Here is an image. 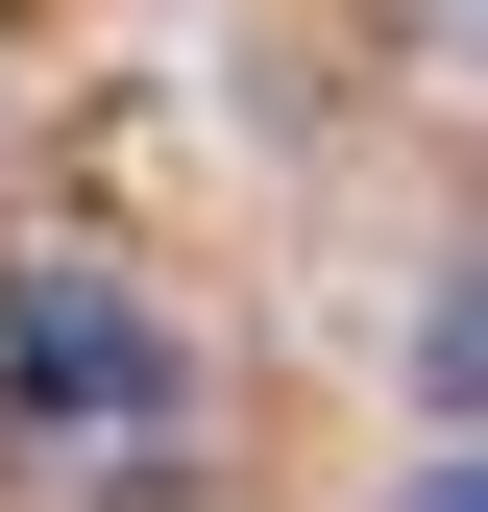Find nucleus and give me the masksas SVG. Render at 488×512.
<instances>
[{"mask_svg": "<svg viewBox=\"0 0 488 512\" xmlns=\"http://www.w3.org/2000/svg\"><path fill=\"white\" fill-rule=\"evenodd\" d=\"M0 415L25 439H171L196 415V342H171L147 293H98V269H25L0 293Z\"/></svg>", "mask_w": 488, "mask_h": 512, "instance_id": "1", "label": "nucleus"}, {"mask_svg": "<svg viewBox=\"0 0 488 512\" xmlns=\"http://www.w3.org/2000/svg\"><path fill=\"white\" fill-rule=\"evenodd\" d=\"M415 391H464V415H488V293H440V317H415Z\"/></svg>", "mask_w": 488, "mask_h": 512, "instance_id": "2", "label": "nucleus"}, {"mask_svg": "<svg viewBox=\"0 0 488 512\" xmlns=\"http://www.w3.org/2000/svg\"><path fill=\"white\" fill-rule=\"evenodd\" d=\"M391 512H488V464H415V488H391Z\"/></svg>", "mask_w": 488, "mask_h": 512, "instance_id": "3", "label": "nucleus"}]
</instances>
